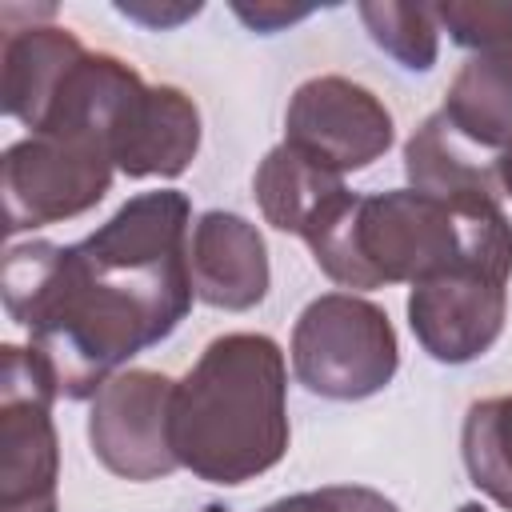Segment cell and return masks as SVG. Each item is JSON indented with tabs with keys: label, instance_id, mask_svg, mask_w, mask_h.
<instances>
[{
	"label": "cell",
	"instance_id": "cell-1",
	"mask_svg": "<svg viewBox=\"0 0 512 512\" xmlns=\"http://www.w3.org/2000/svg\"><path fill=\"white\" fill-rule=\"evenodd\" d=\"M192 204L180 188L124 200L76 244H12L0 268L8 316L64 400H92L132 356L168 340L192 312Z\"/></svg>",
	"mask_w": 512,
	"mask_h": 512
},
{
	"label": "cell",
	"instance_id": "cell-2",
	"mask_svg": "<svg viewBox=\"0 0 512 512\" xmlns=\"http://www.w3.org/2000/svg\"><path fill=\"white\" fill-rule=\"evenodd\" d=\"M304 244L316 268L352 292L424 284L464 264L512 268V220L500 204L452 208L416 188L348 192Z\"/></svg>",
	"mask_w": 512,
	"mask_h": 512
},
{
	"label": "cell",
	"instance_id": "cell-3",
	"mask_svg": "<svg viewBox=\"0 0 512 512\" xmlns=\"http://www.w3.org/2000/svg\"><path fill=\"white\" fill-rule=\"evenodd\" d=\"M288 364L264 332H224L176 380L172 452L204 484L236 488L288 452Z\"/></svg>",
	"mask_w": 512,
	"mask_h": 512
},
{
	"label": "cell",
	"instance_id": "cell-4",
	"mask_svg": "<svg viewBox=\"0 0 512 512\" xmlns=\"http://www.w3.org/2000/svg\"><path fill=\"white\" fill-rule=\"evenodd\" d=\"M400 340L388 312L356 292H324L292 328V372L324 400H368L392 384Z\"/></svg>",
	"mask_w": 512,
	"mask_h": 512
},
{
	"label": "cell",
	"instance_id": "cell-5",
	"mask_svg": "<svg viewBox=\"0 0 512 512\" xmlns=\"http://www.w3.org/2000/svg\"><path fill=\"white\" fill-rule=\"evenodd\" d=\"M56 396L32 348H0V512H60Z\"/></svg>",
	"mask_w": 512,
	"mask_h": 512
},
{
	"label": "cell",
	"instance_id": "cell-6",
	"mask_svg": "<svg viewBox=\"0 0 512 512\" xmlns=\"http://www.w3.org/2000/svg\"><path fill=\"white\" fill-rule=\"evenodd\" d=\"M116 164L108 148L92 136L52 132L24 136L0 156V192H4V228L32 232L60 220L92 212L112 188Z\"/></svg>",
	"mask_w": 512,
	"mask_h": 512
},
{
	"label": "cell",
	"instance_id": "cell-7",
	"mask_svg": "<svg viewBox=\"0 0 512 512\" xmlns=\"http://www.w3.org/2000/svg\"><path fill=\"white\" fill-rule=\"evenodd\" d=\"M172 392V376L156 368H124L92 396L88 444L112 476L140 484L180 468L172 452Z\"/></svg>",
	"mask_w": 512,
	"mask_h": 512
},
{
	"label": "cell",
	"instance_id": "cell-8",
	"mask_svg": "<svg viewBox=\"0 0 512 512\" xmlns=\"http://www.w3.org/2000/svg\"><path fill=\"white\" fill-rule=\"evenodd\" d=\"M396 140L384 100L348 76H312L288 96L284 144L344 172H360L380 160Z\"/></svg>",
	"mask_w": 512,
	"mask_h": 512
},
{
	"label": "cell",
	"instance_id": "cell-9",
	"mask_svg": "<svg viewBox=\"0 0 512 512\" xmlns=\"http://www.w3.org/2000/svg\"><path fill=\"white\" fill-rule=\"evenodd\" d=\"M504 264H464L456 272L412 284L408 328L436 364H472L504 332L508 320Z\"/></svg>",
	"mask_w": 512,
	"mask_h": 512
},
{
	"label": "cell",
	"instance_id": "cell-10",
	"mask_svg": "<svg viewBox=\"0 0 512 512\" xmlns=\"http://www.w3.org/2000/svg\"><path fill=\"white\" fill-rule=\"evenodd\" d=\"M108 152L128 180H176L200 152V108L176 84H140L124 104Z\"/></svg>",
	"mask_w": 512,
	"mask_h": 512
},
{
	"label": "cell",
	"instance_id": "cell-11",
	"mask_svg": "<svg viewBox=\"0 0 512 512\" xmlns=\"http://www.w3.org/2000/svg\"><path fill=\"white\" fill-rule=\"evenodd\" d=\"M188 276L196 300L220 312H248L268 296V244L240 212H200L188 236Z\"/></svg>",
	"mask_w": 512,
	"mask_h": 512
},
{
	"label": "cell",
	"instance_id": "cell-12",
	"mask_svg": "<svg viewBox=\"0 0 512 512\" xmlns=\"http://www.w3.org/2000/svg\"><path fill=\"white\" fill-rule=\"evenodd\" d=\"M88 48L64 24L8 28L0 48V108L32 132H40L64 76Z\"/></svg>",
	"mask_w": 512,
	"mask_h": 512
},
{
	"label": "cell",
	"instance_id": "cell-13",
	"mask_svg": "<svg viewBox=\"0 0 512 512\" xmlns=\"http://www.w3.org/2000/svg\"><path fill=\"white\" fill-rule=\"evenodd\" d=\"M404 172L408 188L444 200L452 208H492L500 204V180H496V156H480L448 120L444 112H432L420 120V128L404 144Z\"/></svg>",
	"mask_w": 512,
	"mask_h": 512
},
{
	"label": "cell",
	"instance_id": "cell-14",
	"mask_svg": "<svg viewBox=\"0 0 512 512\" xmlns=\"http://www.w3.org/2000/svg\"><path fill=\"white\" fill-rule=\"evenodd\" d=\"M252 196L260 216L288 236L308 240V232L348 196V184L336 168L312 160L292 144H276L264 152L252 176Z\"/></svg>",
	"mask_w": 512,
	"mask_h": 512
},
{
	"label": "cell",
	"instance_id": "cell-15",
	"mask_svg": "<svg viewBox=\"0 0 512 512\" xmlns=\"http://www.w3.org/2000/svg\"><path fill=\"white\" fill-rule=\"evenodd\" d=\"M444 120L480 152H504L512 144V52H476L452 76Z\"/></svg>",
	"mask_w": 512,
	"mask_h": 512
},
{
	"label": "cell",
	"instance_id": "cell-16",
	"mask_svg": "<svg viewBox=\"0 0 512 512\" xmlns=\"http://www.w3.org/2000/svg\"><path fill=\"white\" fill-rule=\"evenodd\" d=\"M460 456L468 480L512 512V392L476 400L460 428Z\"/></svg>",
	"mask_w": 512,
	"mask_h": 512
},
{
	"label": "cell",
	"instance_id": "cell-17",
	"mask_svg": "<svg viewBox=\"0 0 512 512\" xmlns=\"http://www.w3.org/2000/svg\"><path fill=\"white\" fill-rule=\"evenodd\" d=\"M372 44L392 56L408 72H428L440 56V24L432 4H400V0H364L356 4Z\"/></svg>",
	"mask_w": 512,
	"mask_h": 512
},
{
	"label": "cell",
	"instance_id": "cell-18",
	"mask_svg": "<svg viewBox=\"0 0 512 512\" xmlns=\"http://www.w3.org/2000/svg\"><path fill=\"white\" fill-rule=\"evenodd\" d=\"M440 32L476 52H512V0H444L432 4Z\"/></svg>",
	"mask_w": 512,
	"mask_h": 512
},
{
	"label": "cell",
	"instance_id": "cell-19",
	"mask_svg": "<svg viewBox=\"0 0 512 512\" xmlns=\"http://www.w3.org/2000/svg\"><path fill=\"white\" fill-rule=\"evenodd\" d=\"M260 512H400L384 492L364 484H328L316 492H296L264 504Z\"/></svg>",
	"mask_w": 512,
	"mask_h": 512
},
{
	"label": "cell",
	"instance_id": "cell-20",
	"mask_svg": "<svg viewBox=\"0 0 512 512\" xmlns=\"http://www.w3.org/2000/svg\"><path fill=\"white\" fill-rule=\"evenodd\" d=\"M232 12L252 28V32H280L284 24H292V20H304L312 8L308 4H300V8H292V4H276V0H260L256 8L252 4H232Z\"/></svg>",
	"mask_w": 512,
	"mask_h": 512
},
{
	"label": "cell",
	"instance_id": "cell-21",
	"mask_svg": "<svg viewBox=\"0 0 512 512\" xmlns=\"http://www.w3.org/2000/svg\"><path fill=\"white\" fill-rule=\"evenodd\" d=\"M200 8L204 4H172V8H164V4H116L120 16H128V20H136L152 32H164V28H176V24L192 20Z\"/></svg>",
	"mask_w": 512,
	"mask_h": 512
},
{
	"label": "cell",
	"instance_id": "cell-22",
	"mask_svg": "<svg viewBox=\"0 0 512 512\" xmlns=\"http://www.w3.org/2000/svg\"><path fill=\"white\" fill-rule=\"evenodd\" d=\"M496 180H500V192L512 196V144L504 152H496Z\"/></svg>",
	"mask_w": 512,
	"mask_h": 512
},
{
	"label": "cell",
	"instance_id": "cell-23",
	"mask_svg": "<svg viewBox=\"0 0 512 512\" xmlns=\"http://www.w3.org/2000/svg\"><path fill=\"white\" fill-rule=\"evenodd\" d=\"M456 512H488V508H484V504H476V500H468V504H460Z\"/></svg>",
	"mask_w": 512,
	"mask_h": 512
}]
</instances>
